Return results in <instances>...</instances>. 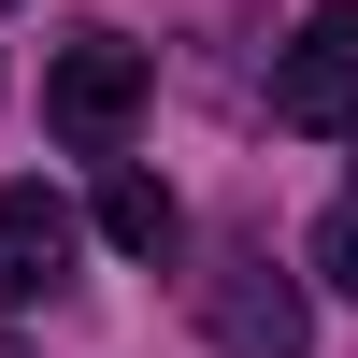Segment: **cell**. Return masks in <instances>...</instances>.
<instances>
[{
	"instance_id": "cell-1",
	"label": "cell",
	"mask_w": 358,
	"mask_h": 358,
	"mask_svg": "<svg viewBox=\"0 0 358 358\" xmlns=\"http://www.w3.org/2000/svg\"><path fill=\"white\" fill-rule=\"evenodd\" d=\"M129 115H143V43H129V29H72V43L43 57V129L86 143V158H115Z\"/></svg>"
},
{
	"instance_id": "cell-2",
	"label": "cell",
	"mask_w": 358,
	"mask_h": 358,
	"mask_svg": "<svg viewBox=\"0 0 358 358\" xmlns=\"http://www.w3.org/2000/svg\"><path fill=\"white\" fill-rule=\"evenodd\" d=\"M201 330H215V358H315V287L273 273V258H215L201 273Z\"/></svg>"
},
{
	"instance_id": "cell-3",
	"label": "cell",
	"mask_w": 358,
	"mask_h": 358,
	"mask_svg": "<svg viewBox=\"0 0 358 358\" xmlns=\"http://www.w3.org/2000/svg\"><path fill=\"white\" fill-rule=\"evenodd\" d=\"M273 115L287 129H358V0H315L273 57Z\"/></svg>"
},
{
	"instance_id": "cell-4",
	"label": "cell",
	"mask_w": 358,
	"mask_h": 358,
	"mask_svg": "<svg viewBox=\"0 0 358 358\" xmlns=\"http://www.w3.org/2000/svg\"><path fill=\"white\" fill-rule=\"evenodd\" d=\"M72 201L57 187H0V315H29V301H57L72 287Z\"/></svg>"
},
{
	"instance_id": "cell-5",
	"label": "cell",
	"mask_w": 358,
	"mask_h": 358,
	"mask_svg": "<svg viewBox=\"0 0 358 358\" xmlns=\"http://www.w3.org/2000/svg\"><path fill=\"white\" fill-rule=\"evenodd\" d=\"M101 244H115V258H172V244H187V201H172L158 172L115 158V172H101Z\"/></svg>"
},
{
	"instance_id": "cell-6",
	"label": "cell",
	"mask_w": 358,
	"mask_h": 358,
	"mask_svg": "<svg viewBox=\"0 0 358 358\" xmlns=\"http://www.w3.org/2000/svg\"><path fill=\"white\" fill-rule=\"evenodd\" d=\"M315 287H344V301H358V201L315 215Z\"/></svg>"
},
{
	"instance_id": "cell-7",
	"label": "cell",
	"mask_w": 358,
	"mask_h": 358,
	"mask_svg": "<svg viewBox=\"0 0 358 358\" xmlns=\"http://www.w3.org/2000/svg\"><path fill=\"white\" fill-rule=\"evenodd\" d=\"M0 358H29V344H0Z\"/></svg>"
},
{
	"instance_id": "cell-8",
	"label": "cell",
	"mask_w": 358,
	"mask_h": 358,
	"mask_svg": "<svg viewBox=\"0 0 358 358\" xmlns=\"http://www.w3.org/2000/svg\"><path fill=\"white\" fill-rule=\"evenodd\" d=\"M0 15H15V0H0Z\"/></svg>"
}]
</instances>
